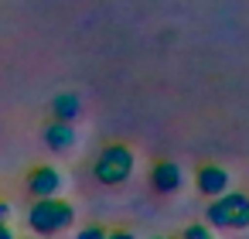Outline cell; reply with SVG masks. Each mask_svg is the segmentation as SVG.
Segmentation results:
<instances>
[{"label": "cell", "instance_id": "obj_1", "mask_svg": "<svg viewBox=\"0 0 249 239\" xmlns=\"http://www.w3.org/2000/svg\"><path fill=\"white\" fill-rule=\"evenodd\" d=\"M205 215H208V225H215V229H249V195L225 191V195L212 198Z\"/></svg>", "mask_w": 249, "mask_h": 239}, {"label": "cell", "instance_id": "obj_2", "mask_svg": "<svg viewBox=\"0 0 249 239\" xmlns=\"http://www.w3.org/2000/svg\"><path fill=\"white\" fill-rule=\"evenodd\" d=\"M28 222H31V229L41 232V236L62 232V229L72 225V205H69V202H58L55 195H52V198H38L35 208H31V215H28Z\"/></svg>", "mask_w": 249, "mask_h": 239}, {"label": "cell", "instance_id": "obj_3", "mask_svg": "<svg viewBox=\"0 0 249 239\" xmlns=\"http://www.w3.org/2000/svg\"><path fill=\"white\" fill-rule=\"evenodd\" d=\"M133 171V150L126 144H109L96 161V178L103 184H123Z\"/></svg>", "mask_w": 249, "mask_h": 239}, {"label": "cell", "instance_id": "obj_4", "mask_svg": "<svg viewBox=\"0 0 249 239\" xmlns=\"http://www.w3.org/2000/svg\"><path fill=\"white\" fill-rule=\"evenodd\" d=\"M195 184H198V191H201V195L218 198V195H225V191H229L232 178H229V171H225V167H218V164H201V167H198V174H195Z\"/></svg>", "mask_w": 249, "mask_h": 239}, {"label": "cell", "instance_id": "obj_5", "mask_svg": "<svg viewBox=\"0 0 249 239\" xmlns=\"http://www.w3.org/2000/svg\"><path fill=\"white\" fill-rule=\"evenodd\" d=\"M58 184H62V178H58L55 167H35L28 174V188H31L35 198H52L58 191Z\"/></svg>", "mask_w": 249, "mask_h": 239}, {"label": "cell", "instance_id": "obj_6", "mask_svg": "<svg viewBox=\"0 0 249 239\" xmlns=\"http://www.w3.org/2000/svg\"><path fill=\"white\" fill-rule=\"evenodd\" d=\"M150 181H154V188H157L160 195H171V191L181 188V167H178L174 161H160V164H154Z\"/></svg>", "mask_w": 249, "mask_h": 239}, {"label": "cell", "instance_id": "obj_7", "mask_svg": "<svg viewBox=\"0 0 249 239\" xmlns=\"http://www.w3.org/2000/svg\"><path fill=\"white\" fill-rule=\"evenodd\" d=\"M45 144H48L52 150H65V147H72V144H75V130H72V123H69V120H55V123H48V130H45Z\"/></svg>", "mask_w": 249, "mask_h": 239}, {"label": "cell", "instance_id": "obj_8", "mask_svg": "<svg viewBox=\"0 0 249 239\" xmlns=\"http://www.w3.org/2000/svg\"><path fill=\"white\" fill-rule=\"evenodd\" d=\"M79 110H82V103H79V96H72V92H62V96H55L52 99V113H55V120H75L79 116Z\"/></svg>", "mask_w": 249, "mask_h": 239}, {"label": "cell", "instance_id": "obj_9", "mask_svg": "<svg viewBox=\"0 0 249 239\" xmlns=\"http://www.w3.org/2000/svg\"><path fill=\"white\" fill-rule=\"evenodd\" d=\"M188 239H208V225H188Z\"/></svg>", "mask_w": 249, "mask_h": 239}, {"label": "cell", "instance_id": "obj_10", "mask_svg": "<svg viewBox=\"0 0 249 239\" xmlns=\"http://www.w3.org/2000/svg\"><path fill=\"white\" fill-rule=\"evenodd\" d=\"M7 215H11V208H7L4 202H0V225H4V222H7Z\"/></svg>", "mask_w": 249, "mask_h": 239}, {"label": "cell", "instance_id": "obj_11", "mask_svg": "<svg viewBox=\"0 0 249 239\" xmlns=\"http://www.w3.org/2000/svg\"><path fill=\"white\" fill-rule=\"evenodd\" d=\"M11 236V229H4V225H0V239H7Z\"/></svg>", "mask_w": 249, "mask_h": 239}]
</instances>
